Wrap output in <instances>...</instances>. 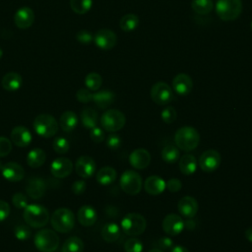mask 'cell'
<instances>
[{"mask_svg": "<svg viewBox=\"0 0 252 252\" xmlns=\"http://www.w3.org/2000/svg\"><path fill=\"white\" fill-rule=\"evenodd\" d=\"M116 175H117L116 170L113 167L103 166L97 171L95 178H96V181L100 185L106 186V185H110L111 183L114 182V180L116 179Z\"/></svg>", "mask_w": 252, "mask_h": 252, "instance_id": "29", "label": "cell"}, {"mask_svg": "<svg viewBox=\"0 0 252 252\" xmlns=\"http://www.w3.org/2000/svg\"><path fill=\"white\" fill-rule=\"evenodd\" d=\"M12 142L8 138L0 136V158L8 156L12 151Z\"/></svg>", "mask_w": 252, "mask_h": 252, "instance_id": "44", "label": "cell"}, {"mask_svg": "<svg viewBox=\"0 0 252 252\" xmlns=\"http://www.w3.org/2000/svg\"><path fill=\"white\" fill-rule=\"evenodd\" d=\"M158 248H160L161 250H168V249L172 248L173 242L169 237H161L158 240Z\"/></svg>", "mask_w": 252, "mask_h": 252, "instance_id": "52", "label": "cell"}, {"mask_svg": "<svg viewBox=\"0 0 252 252\" xmlns=\"http://www.w3.org/2000/svg\"><path fill=\"white\" fill-rule=\"evenodd\" d=\"M196 226V222L195 220H193V218H190V219H187L185 221H184V227L189 229V230H192L194 229Z\"/></svg>", "mask_w": 252, "mask_h": 252, "instance_id": "53", "label": "cell"}, {"mask_svg": "<svg viewBox=\"0 0 252 252\" xmlns=\"http://www.w3.org/2000/svg\"><path fill=\"white\" fill-rule=\"evenodd\" d=\"M86 190V182L84 180H77L72 185V191L76 195H81Z\"/></svg>", "mask_w": 252, "mask_h": 252, "instance_id": "50", "label": "cell"}, {"mask_svg": "<svg viewBox=\"0 0 252 252\" xmlns=\"http://www.w3.org/2000/svg\"><path fill=\"white\" fill-rule=\"evenodd\" d=\"M93 0H70V7L78 15H84L91 10Z\"/></svg>", "mask_w": 252, "mask_h": 252, "instance_id": "37", "label": "cell"}, {"mask_svg": "<svg viewBox=\"0 0 252 252\" xmlns=\"http://www.w3.org/2000/svg\"><path fill=\"white\" fill-rule=\"evenodd\" d=\"M46 159V154L42 149L35 148L29 152L27 156V163L32 168L41 166Z\"/></svg>", "mask_w": 252, "mask_h": 252, "instance_id": "30", "label": "cell"}, {"mask_svg": "<svg viewBox=\"0 0 252 252\" xmlns=\"http://www.w3.org/2000/svg\"><path fill=\"white\" fill-rule=\"evenodd\" d=\"M220 164V155L216 150L205 151L199 159V165L205 172L215 171Z\"/></svg>", "mask_w": 252, "mask_h": 252, "instance_id": "11", "label": "cell"}, {"mask_svg": "<svg viewBox=\"0 0 252 252\" xmlns=\"http://www.w3.org/2000/svg\"><path fill=\"white\" fill-rule=\"evenodd\" d=\"M161 226L166 234L175 236L184 229V220L176 214H169L162 220Z\"/></svg>", "mask_w": 252, "mask_h": 252, "instance_id": "13", "label": "cell"}, {"mask_svg": "<svg viewBox=\"0 0 252 252\" xmlns=\"http://www.w3.org/2000/svg\"><path fill=\"white\" fill-rule=\"evenodd\" d=\"M170 252H189L187 248H185L184 246H181V245H176L174 247L171 248Z\"/></svg>", "mask_w": 252, "mask_h": 252, "instance_id": "54", "label": "cell"}, {"mask_svg": "<svg viewBox=\"0 0 252 252\" xmlns=\"http://www.w3.org/2000/svg\"><path fill=\"white\" fill-rule=\"evenodd\" d=\"M94 41L98 48L102 50H109L115 46L117 36L111 30L101 29L95 32Z\"/></svg>", "mask_w": 252, "mask_h": 252, "instance_id": "12", "label": "cell"}, {"mask_svg": "<svg viewBox=\"0 0 252 252\" xmlns=\"http://www.w3.org/2000/svg\"><path fill=\"white\" fill-rule=\"evenodd\" d=\"M241 12V0H218L216 4V13L218 17L225 22L237 19Z\"/></svg>", "mask_w": 252, "mask_h": 252, "instance_id": "6", "label": "cell"}, {"mask_svg": "<svg viewBox=\"0 0 252 252\" xmlns=\"http://www.w3.org/2000/svg\"><path fill=\"white\" fill-rule=\"evenodd\" d=\"M177 209L182 217H185L186 219H190L196 216L199 209V205L196 199H194L193 197L185 196L179 200L177 204Z\"/></svg>", "mask_w": 252, "mask_h": 252, "instance_id": "20", "label": "cell"}, {"mask_svg": "<svg viewBox=\"0 0 252 252\" xmlns=\"http://www.w3.org/2000/svg\"><path fill=\"white\" fill-rule=\"evenodd\" d=\"M121 138L116 134H111L106 139V145L111 150H116L121 146Z\"/></svg>", "mask_w": 252, "mask_h": 252, "instance_id": "48", "label": "cell"}, {"mask_svg": "<svg viewBox=\"0 0 252 252\" xmlns=\"http://www.w3.org/2000/svg\"><path fill=\"white\" fill-rule=\"evenodd\" d=\"M45 190H46V184L44 180L39 177L31 178L28 181L26 186V191L28 195L34 200L40 199L44 195Z\"/></svg>", "mask_w": 252, "mask_h": 252, "instance_id": "22", "label": "cell"}, {"mask_svg": "<svg viewBox=\"0 0 252 252\" xmlns=\"http://www.w3.org/2000/svg\"><path fill=\"white\" fill-rule=\"evenodd\" d=\"M125 122V115L118 109H108L100 117L102 128L108 132H116L122 129Z\"/></svg>", "mask_w": 252, "mask_h": 252, "instance_id": "9", "label": "cell"}, {"mask_svg": "<svg viewBox=\"0 0 252 252\" xmlns=\"http://www.w3.org/2000/svg\"><path fill=\"white\" fill-rule=\"evenodd\" d=\"M33 129L37 135L43 138H50L57 133L58 122L52 115L41 113L34 118Z\"/></svg>", "mask_w": 252, "mask_h": 252, "instance_id": "7", "label": "cell"}, {"mask_svg": "<svg viewBox=\"0 0 252 252\" xmlns=\"http://www.w3.org/2000/svg\"><path fill=\"white\" fill-rule=\"evenodd\" d=\"M120 227L115 222L105 223L101 229V237L106 242H114L120 236Z\"/></svg>", "mask_w": 252, "mask_h": 252, "instance_id": "31", "label": "cell"}, {"mask_svg": "<svg viewBox=\"0 0 252 252\" xmlns=\"http://www.w3.org/2000/svg\"><path fill=\"white\" fill-rule=\"evenodd\" d=\"M180 156L179 150L174 145H166L161 151V158L166 163H174L178 160Z\"/></svg>", "mask_w": 252, "mask_h": 252, "instance_id": "36", "label": "cell"}, {"mask_svg": "<svg viewBox=\"0 0 252 252\" xmlns=\"http://www.w3.org/2000/svg\"><path fill=\"white\" fill-rule=\"evenodd\" d=\"M180 171L185 175L193 174L197 169V160L196 158L191 154L183 155L178 162Z\"/></svg>", "mask_w": 252, "mask_h": 252, "instance_id": "27", "label": "cell"}, {"mask_svg": "<svg viewBox=\"0 0 252 252\" xmlns=\"http://www.w3.org/2000/svg\"><path fill=\"white\" fill-rule=\"evenodd\" d=\"M146 227V219L137 213H129L121 220V228L123 232L129 236H137L142 234Z\"/></svg>", "mask_w": 252, "mask_h": 252, "instance_id": "4", "label": "cell"}, {"mask_svg": "<svg viewBox=\"0 0 252 252\" xmlns=\"http://www.w3.org/2000/svg\"><path fill=\"white\" fill-rule=\"evenodd\" d=\"M251 30H252V22H251Z\"/></svg>", "mask_w": 252, "mask_h": 252, "instance_id": "59", "label": "cell"}, {"mask_svg": "<svg viewBox=\"0 0 252 252\" xmlns=\"http://www.w3.org/2000/svg\"><path fill=\"white\" fill-rule=\"evenodd\" d=\"M73 170V163L68 158H57L50 164V172L56 178H65Z\"/></svg>", "mask_w": 252, "mask_h": 252, "instance_id": "14", "label": "cell"}, {"mask_svg": "<svg viewBox=\"0 0 252 252\" xmlns=\"http://www.w3.org/2000/svg\"><path fill=\"white\" fill-rule=\"evenodd\" d=\"M10 214V206L7 202L0 200V221H3L8 218Z\"/></svg>", "mask_w": 252, "mask_h": 252, "instance_id": "51", "label": "cell"}, {"mask_svg": "<svg viewBox=\"0 0 252 252\" xmlns=\"http://www.w3.org/2000/svg\"><path fill=\"white\" fill-rule=\"evenodd\" d=\"M76 39L79 42L83 43V44H89V43H91L94 40V36H93V34L89 31L81 30V31H79L77 32Z\"/></svg>", "mask_w": 252, "mask_h": 252, "instance_id": "46", "label": "cell"}, {"mask_svg": "<svg viewBox=\"0 0 252 252\" xmlns=\"http://www.w3.org/2000/svg\"><path fill=\"white\" fill-rule=\"evenodd\" d=\"M2 55H3V51H2V49L0 48V58L2 57Z\"/></svg>", "mask_w": 252, "mask_h": 252, "instance_id": "57", "label": "cell"}, {"mask_svg": "<svg viewBox=\"0 0 252 252\" xmlns=\"http://www.w3.org/2000/svg\"><path fill=\"white\" fill-rule=\"evenodd\" d=\"M148 252H163L161 249H158V248H154V249H151L149 250Z\"/></svg>", "mask_w": 252, "mask_h": 252, "instance_id": "56", "label": "cell"}, {"mask_svg": "<svg viewBox=\"0 0 252 252\" xmlns=\"http://www.w3.org/2000/svg\"><path fill=\"white\" fill-rule=\"evenodd\" d=\"M95 168L96 165L94 160L89 156H81L75 163L77 174L83 178L92 177L95 171Z\"/></svg>", "mask_w": 252, "mask_h": 252, "instance_id": "15", "label": "cell"}, {"mask_svg": "<svg viewBox=\"0 0 252 252\" xmlns=\"http://www.w3.org/2000/svg\"><path fill=\"white\" fill-rule=\"evenodd\" d=\"M31 235V230L30 228L25 225V224H19L15 228V236L17 239L20 241H25L27 240Z\"/></svg>", "mask_w": 252, "mask_h": 252, "instance_id": "43", "label": "cell"}, {"mask_svg": "<svg viewBox=\"0 0 252 252\" xmlns=\"http://www.w3.org/2000/svg\"><path fill=\"white\" fill-rule=\"evenodd\" d=\"M2 167H3V164H2V162L0 161V171L2 170Z\"/></svg>", "mask_w": 252, "mask_h": 252, "instance_id": "58", "label": "cell"}, {"mask_svg": "<svg viewBox=\"0 0 252 252\" xmlns=\"http://www.w3.org/2000/svg\"><path fill=\"white\" fill-rule=\"evenodd\" d=\"M245 237H246V239H247L248 241L252 242V226L249 227V228H247V229L245 230Z\"/></svg>", "mask_w": 252, "mask_h": 252, "instance_id": "55", "label": "cell"}, {"mask_svg": "<svg viewBox=\"0 0 252 252\" xmlns=\"http://www.w3.org/2000/svg\"><path fill=\"white\" fill-rule=\"evenodd\" d=\"M102 84V78L98 73L91 72L85 78V85L90 91H97Z\"/></svg>", "mask_w": 252, "mask_h": 252, "instance_id": "38", "label": "cell"}, {"mask_svg": "<svg viewBox=\"0 0 252 252\" xmlns=\"http://www.w3.org/2000/svg\"><path fill=\"white\" fill-rule=\"evenodd\" d=\"M182 187V183L179 179L177 178H170L167 182H166V188L172 192V193H175V192H178Z\"/></svg>", "mask_w": 252, "mask_h": 252, "instance_id": "49", "label": "cell"}, {"mask_svg": "<svg viewBox=\"0 0 252 252\" xmlns=\"http://www.w3.org/2000/svg\"><path fill=\"white\" fill-rule=\"evenodd\" d=\"M115 98L114 93L109 90H102L93 94V101L99 107V108H106L108 107Z\"/></svg>", "mask_w": 252, "mask_h": 252, "instance_id": "26", "label": "cell"}, {"mask_svg": "<svg viewBox=\"0 0 252 252\" xmlns=\"http://www.w3.org/2000/svg\"><path fill=\"white\" fill-rule=\"evenodd\" d=\"M172 88L177 94L187 95L193 89V81L189 75L179 73L172 80Z\"/></svg>", "mask_w": 252, "mask_h": 252, "instance_id": "16", "label": "cell"}, {"mask_svg": "<svg viewBox=\"0 0 252 252\" xmlns=\"http://www.w3.org/2000/svg\"><path fill=\"white\" fill-rule=\"evenodd\" d=\"M1 85L8 92L18 91L23 85V78L19 73L9 72L5 74L1 80Z\"/></svg>", "mask_w": 252, "mask_h": 252, "instance_id": "25", "label": "cell"}, {"mask_svg": "<svg viewBox=\"0 0 252 252\" xmlns=\"http://www.w3.org/2000/svg\"><path fill=\"white\" fill-rule=\"evenodd\" d=\"M90 137H91L93 142L98 144V143H101L104 140V132L102 131L101 128L95 126V127L91 129Z\"/></svg>", "mask_w": 252, "mask_h": 252, "instance_id": "47", "label": "cell"}, {"mask_svg": "<svg viewBox=\"0 0 252 252\" xmlns=\"http://www.w3.org/2000/svg\"><path fill=\"white\" fill-rule=\"evenodd\" d=\"M139 17L136 15V14H126L124 15L120 21H119V26H120V29L125 32H133L135 31L138 26H139Z\"/></svg>", "mask_w": 252, "mask_h": 252, "instance_id": "32", "label": "cell"}, {"mask_svg": "<svg viewBox=\"0 0 252 252\" xmlns=\"http://www.w3.org/2000/svg\"><path fill=\"white\" fill-rule=\"evenodd\" d=\"M81 121L84 127L92 129L97 124V113L94 109L91 107H86L81 113Z\"/></svg>", "mask_w": 252, "mask_h": 252, "instance_id": "33", "label": "cell"}, {"mask_svg": "<svg viewBox=\"0 0 252 252\" xmlns=\"http://www.w3.org/2000/svg\"><path fill=\"white\" fill-rule=\"evenodd\" d=\"M174 142L178 149L184 152H190L196 149L199 145L200 134L191 126H183L175 132Z\"/></svg>", "mask_w": 252, "mask_h": 252, "instance_id": "1", "label": "cell"}, {"mask_svg": "<svg viewBox=\"0 0 252 252\" xmlns=\"http://www.w3.org/2000/svg\"><path fill=\"white\" fill-rule=\"evenodd\" d=\"M33 242L40 252H54L59 246V237L55 231L44 228L35 233Z\"/></svg>", "mask_w": 252, "mask_h": 252, "instance_id": "5", "label": "cell"}, {"mask_svg": "<svg viewBox=\"0 0 252 252\" xmlns=\"http://www.w3.org/2000/svg\"><path fill=\"white\" fill-rule=\"evenodd\" d=\"M192 10L198 15H208L214 9V3L212 0H192Z\"/></svg>", "mask_w": 252, "mask_h": 252, "instance_id": "34", "label": "cell"}, {"mask_svg": "<svg viewBox=\"0 0 252 252\" xmlns=\"http://www.w3.org/2000/svg\"><path fill=\"white\" fill-rule=\"evenodd\" d=\"M13 205L18 209H25L28 206V197L21 192H17L12 197Z\"/></svg>", "mask_w": 252, "mask_h": 252, "instance_id": "42", "label": "cell"}, {"mask_svg": "<svg viewBox=\"0 0 252 252\" xmlns=\"http://www.w3.org/2000/svg\"><path fill=\"white\" fill-rule=\"evenodd\" d=\"M62 252H83L84 242L77 236H71L65 240L62 246Z\"/></svg>", "mask_w": 252, "mask_h": 252, "instance_id": "35", "label": "cell"}, {"mask_svg": "<svg viewBox=\"0 0 252 252\" xmlns=\"http://www.w3.org/2000/svg\"><path fill=\"white\" fill-rule=\"evenodd\" d=\"M11 140L17 147L24 148L28 147L32 143V136L27 127L16 126L11 132Z\"/></svg>", "mask_w": 252, "mask_h": 252, "instance_id": "19", "label": "cell"}, {"mask_svg": "<svg viewBox=\"0 0 252 252\" xmlns=\"http://www.w3.org/2000/svg\"><path fill=\"white\" fill-rule=\"evenodd\" d=\"M52 145H53V150L59 155L66 154L70 149L69 141L63 137H57L56 139H54Z\"/></svg>", "mask_w": 252, "mask_h": 252, "instance_id": "39", "label": "cell"}, {"mask_svg": "<svg viewBox=\"0 0 252 252\" xmlns=\"http://www.w3.org/2000/svg\"><path fill=\"white\" fill-rule=\"evenodd\" d=\"M129 162L135 169H144L151 162V155L145 149H136L130 154Z\"/></svg>", "mask_w": 252, "mask_h": 252, "instance_id": "21", "label": "cell"}, {"mask_svg": "<svg viewBox=\"0 0 252 252\" xmlns=\"http://www.w3.org/2000/svg\"><path fill=\"white\" fill-rule=\"evenodd\" d=\"M144 188L148 194L156 196L161 194L164 191L166 188V183L161 177L158 175H151L145 180Z\"/></svg>", "mask_w": 252, "mask_h": 252, "instance_id": "23", "label": "cell"}, {"mask_svg": "<svg viewBox=\"0 0 252 252\" xmlns=\"http://www.w3.org/2000/svg\"><path fill=\"white\" fill-rule=\"evenodd\" d=\"M124 249L126 252H142L143 243L138 238H129L124 243Z\"/></svg>", "mask_w": 252, "mask_h": 252, "instance_id": "40", "label": "cell"}, {"mask_svg": "<svg viewBox=\"0 0 252 252\" xmlns=\"http://www.w3.org/2000/svg\"><path fill=\"white\" fill-rule=\"evenodd\" d=\"M77 218L79 222L83 226H91L96 221L97 214H96V211L92 206L85 205L79 209Z\"/></svg>", "mask_w": 252, "mask_h": 252, "instance_id": "24", "label": "cell"}, {"mask_svg": "<svg viewBox=\"0 0 252 252\" xmlns=\"http://www.w3.org/2000/svg\"><path fill=\"white\" fill-rule=\"evenodd\" d=\"M1 173L6 180L11 182L21 181L25 176V170L22 167V165L14 161H10L3 164Z\"/></svg>", "mask_w": 252, "mask_h": 252, "instance_id": "17", "label": "cell"}, {"mask_svg": "<svg viewBox=\"0 0 252 252\" xmlns=\"http://www.w3.org/2000/svg\"><path fill=\"white\" fill-rule=\"evenodd\" d=\"M78 124V116L74 111L67 110L63 112L60 116L59 125L64 132L73 131Z\"/></svg>", "mask_w": 252, "mask_h": 252, "instance_id": "28", "label": "cell"}, {"mask_svg": "<svg viewBox=\"0 0 252 252\" xmlns=\"http://www.w3.org/2000/svg\"><path fill=\"white\" fill-rule=\"evenodd\" d=\"M50 222L52 227L61 233L69 232L75 224V216L68 208H59L53 212Z\"/></svg>", "mask_w": 252, "mask_h": 252, "instance_id": "3", "label": "cell"}, {"mask_svg": "<svg viewBox=\"0 0 252 252\" xmlns=\"http://www.w3.org/2000/svg\"><path fill=\"white\" fill-rule=\"evenodd\" d=\"M160 117L164 123L170 124V123L174 122V120L176 119L177 113H176V110L174 109V107L166 106L165 108L162 109V111L160 113Z\"/></svg>", "mask_w": 252, "mask_h": 252, "instance_id": "41", "label": "cell"}, {"mask_svg": "<svg viewBox=\"0 0 252 252\" xmlns=\"http://www.w3.org/2000/svg\"><path fill=\"white\" fill-rule=\"evenodd\" d=\"M151 98L158 105H165L173 99V91L165 82H157L152 86Z\"/></svg>", "mask_w": 252, "mask_h": 252, "instance_id": "10", "label": "cell"}, {"mask_svg": "<svg viewBox=\"0 0 252 252\" xmlns=\"http://www.w3.org/2000/svg\"><path fill=\"white\" fill-rule=\"evenodd\" d=\"M24 220L27 224L33 228L43 227L49 220L47 209L39 204H30L24 209Z\"/></svg>", "mask_w": 252, "mask_h": 252, "instance_id": "2", "label": "cell"}, {"mask_svg": "<svg viewBox=\"0 0 252 252\" xmlns=\"http://www.w3.org/2000/svg\"><path fill=\"white\" fill-rule=\"evenodd\" d=\"M34 21V13L30 7H21L14 16L15 25L22 30L29 29L32 27Z\"/></svg>", "mask_w": 252, "mask_h": 252, "instance_id": "18", "label": "cell"}, {"mask_svg": "<svg viewBox=\"0 0 252 252\" xmlns=\"http://www.w3.org/2000/svg\"><path fill=\"white\" fill-rule=\"evenodd\" d=\"M77 99L82 103H88L93 99V94L89 89L82 88L76 93Z\"/></svg>", "mask_w": 252, "mask_h": 252, "instance_id": "45", "label": "cell"}, {"mask_svg": "<svg viewBox=\"0 0 252 252\" xmlns=\"http://www.w3.org/2000/svg\"><path fill=\"white\" fill-rule=\"evenodd\" d=\"M119 185L126 194L137 195L142 189V177L135 170H126L120 176Z\"/></svg>", "mask_w": 252, "mask_h": 252, "instance_id": "8", "label": "cell"}]
</instances>
